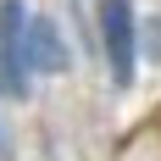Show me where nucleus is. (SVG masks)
<instances>
[{"label": "nucleus", "instance_id": "1", "mask_svg": "<svg viewBox=\"0 0 161 161\" xmlns=\"http://www.w3.org/2000/svg\"><path fill=\"white\" fill-rule=\"evenodd\" d=\"M100 45H106V67H111V83L128 89L133 83V6L128 0H100Z\"/></svg>", "mask_w": 161, "mask_h": 161}, {"label": "nucleus", "instance_id": "2", "mask_svg": "<svg viewBox=\"0 0 161 161\" xmlns=\"http://www.w3.org/2000/svg\"><path fill=\"white\" fill-rule=\"evenodd\" d=\"M28 22L22 0H0V83L11 95H28Z\"/></svg>", "mask_w": 161, "mask_h": 161}, {"label": "nucleus", "instance_id": "3", "mask_svg": "<svg viewBox=\"0 0 161 161\" xmlns=\"http://www.w3.org/2000/svg\"><path fill=\"white\" fill-rule=\"evenodd\" d=\"M28 67L33 72H67L72 67V50L61 45V33L50 17H33L28 22Z\"/></svg>", "mask_w": 161, "mask_h": 161}]
</instances>
